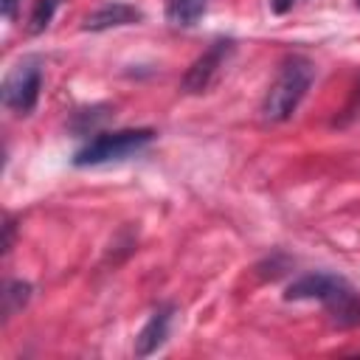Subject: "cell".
Listing matches in <instances>:
<instances>
[{
    "instance_id": "4",
    "label": "cell",
    "mask_w": 360,
    "mask_h": 360,
    "mask_svg": "<svg viewBox=\"0 0 360 360\" xmlns=\"http://www.w3.org/2000/svg\"><path fill=\"white\" fill-rule=\"evenodd\" d=\"M39 87H42L39 62L37 59H22L8 70L6 82H3V104L17 115H28L37 107Z\"/></svg>"
},
{
    "instance_id": "1",
    "label": "cell",
    "mask_w": 360,
    "mask_h": 360,
    "mask_svg": "<svg viewBox=\"0 0 360 360\" xmlns=\"http://www.w3.org/2000/svg\"><path fill=\"white\" fill-rule=\"evenodd\" d=\"M284 298L287 301H321L338 326L360 323V292L335 273H307L287 287Z\"/></svg>"
},
{
    "instance_id": "6",
    "label": "cell",
    "mask_w": 360,
    "mask_h": 360,
    "mask_svg": "<svg viewBox=\"0 0 360 360\" xmlns=\"http://www.w3.org/2000/svg\"><path fill=\"white\" fill-rule=\"evenodd\" d=\"M172 315H174L172 307H158L149 315V321L143 323V329L135 338V357H149L152 352H158L166 343L169 329H172Z\"/></svg>"
},
{
    "instance_id": "9",
    "label": "cell",
    "mask_w": 360,
    "mask_h": 360,
    "mask_svg": "<svg viewBox=\"0 0 360 360\" xmlns=\"http://www.w3.org/2000/svg\"><path fill=\"white\" fill-rule=\"evenodd\" d=\"M31 298V284L28 281H8L3 290V315L11 318L17 309H22Z\"/></svg>"
},
{
    "instance_id": "14",
    "label": "cell",
    "mask_w": 360,
    "mask_h": 360,
    "mask_svg": "<svg viewBox=\"0 0 360 360\" xmlns=\"http://www.w3.org/2000/svg\"><path fill=\"white\" fill-rule=\"evenodd\" d=\"M357 8H360V0H357Z\"/></svg>"
},
{
    "instance_id": "7",
    "label": "cell",
    "mask_w": 360,
    "mask_h": 360,
    "mask_svg": "<svg viewBox=\"0 0 360 360\" xmlns=\"http://www.w3.org/2000/svg\"><path fill=\"white\" fill-rule=\"evenodd\" d=\"M141 17H143L141 8L129 6V3H107V6L96 8L93 14H87L84 31H107V28H118V25H132Z\"/></svg>"
},
{
    "instance_id": "5",
    "label": "cell",
    "mask_w": 360,
    "mask_h": 360,
    "mask_svg": "<svg viewBox=\"0 0 360 360\" xmlns=\"http://www.w3.org/2000/svg\"><path fill=\"white\" fill-rule=\"evenodd\" d=\"M231 51H233V42L231 39H217L202 56H197L191 62V68L183 76V90L191 93V96L194 93H205L211 87V82L217 79V73L225 65V59H228Z\"/></svg>"
},
{
    "instance_id": "12",
    "label": "cell",
    "mask_w": 360,
    "mask_h": 360,
    "mask_svg": "<svg viewBox=\"0 0 360 360\" xmlns=\"http://www.w3.org/2000/svg\"><path fill=\"white\" fill-rule=\"evenodd\" d=\"M295 3H298V0H270V8H273L276 14H284V11H290Z\"/></svg>"
},
{
    "instance_id": "3",
    "label": "cell",
    "mask_w": 360,
    "mask_h": 360,
    "mask_svg": "<svg viewBox=\"0 0 360 360\" xmlns=\"http://www.w3.org/2000/svg\"><path fill=\"white\" fill-rule=\"evenodd\" d=\"M155 141V129H118V132H104L96 135L90 143H84L73 163L76 166H101L110 160H124L135 152H141L143 146H149Z\"/></svg>"
},
{
    "instance_id": "8",
    "label": "cell",
    "mask_w": 360,
    "mask_h": 360,
    "mask_svg": "<svg viewBox=\"0 0 360 360\" xmlns=\"http://www.w3.org/2000/svg\"><path fill=\"white\" fill-rule=\"evenodd\" d=\"M208 8V0H166V20L172 25L188 28L194 25Z\"/></svg>"
},
{
    "instance_id": "11",
    "label": "cell",
    "mask_w": 360,
    "mask_h": 360,
    "mask_svg": "<svg viewBox=\"0 0 360 360\" xmlns=\"http://www.w3.org/2000/svg\"><path fill=\"white\" fill-rule=\"evenodd\" d=\"M17 6H20V0H0V11H3V17L11 20V17L17 14Z\"/></svg>"
},
{
    "instance_id": "13",
    "label": "cell",
    "mask_w": 360,
    "mask_h": 360,
    "mask_svg": "<svg viewBox=\"0 0 360 360\" xmlns=\"http://www.w3.org/2000/svg\"><path fill=\"white\" fill-rule=\"evenodd\" d=\"M3 231H6V239H3V250H11V239H14V222H11V219H6Z\"/></svg>"
},
{
    "instance_id": "10",
    "label": "cell",
    "mask_w": 360,
    "mask_h": 360,
    "mask_svg": "<svg viewBox=\"0 0 360 360\" xmlns=\"http://www.w3.org/2000/svg\"><path fill=\"white\" fill-rule=\"evenodd\" d=\"M59 6H62V0H37L34 8H31V17H28V31L31 34H42L51 25V20H53Z\"/></svg>"
},
{
    "instance_id": "2",
    "label": "cell",
    "mask_w": 360,
    "mask_h": 360,
    "mask_svg": "<svg viewBox=\"0 0 360 360\" xmlns=\"http://www.w3.org/2000/svg\"><path fill=\"white\" fill-rule=\"evenodd\" d=\"M312 79H315L312 62L304 59V56H290L281 65L276 82L270 84V90H267V96L262 101V115L267 121H287V118H292V112L304 101Z\"/></svg>"
}]
</instances>
